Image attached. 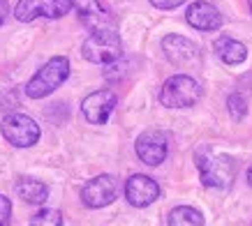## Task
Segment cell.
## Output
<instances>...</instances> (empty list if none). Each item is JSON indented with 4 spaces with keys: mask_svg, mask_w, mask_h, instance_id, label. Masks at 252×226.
<instances>
[{
    "mask_svg": "<svg viewBox=\"0 0 252 226\" xmlns=\"http://www.w3.org/2000/svg\"><path fill=\"white\" fill-rule=\"evenodd\" d=\"M9 217H12V203L7 196L0 194V226L9 224Z\"/></svg>",
    "mask_w": 252,
    "mask_h": 226,
    "instance_id": "cell-19",
    "label": "cell"
},
{
    "mask_svg": "<svg viewBox=\"0 0 252 226\" xmlns=\"http://www.w3.org/2000/svg\"><path fill=\"white\" fill-rule=\"evenodd\" d=\"M194 159H197V169L204 187L227 189L236 178V162L229 155L213 150H199Z\"/></svg>",
    "mask_w": 252,
    "mask_h": 226,
    "instance_id": "cell-1",
    "label": "cell"
},
{
    "mask_svg": "<svg viewBox=\"0 0 252 226\" xmlns=\"http://www.w3.org/2000/svg\"><path fill=\"white\" fill-rule=\"evenodd\" d=\"M16 194L21 196L26 203L42 205L49 198V187L42 180H35V178H19L16 180Z\"/></svg>",
    "mask_w": 252,
    "mask_h": 226,
    "instance_id": "cell-15",
    "label": "cell"
},
{
    "mask_svg": "<svg viewBox=\"0 0 252 226\" xmlns=\"http://www.w3.org/2000/svg\"><path fill=\"white\" fill-rule=\"evenodd\" d=\"M116 104H118V97L111 90H95L81 102V113L91 125H107Z\"/></svg>",
    "mask_w": 252,
    "mask_h": 226,
    "instance_id": "cell-9",
    "label": "cell"
},
{
    "mask_svg": "<svg viewBox=\"0 0 252 226\" xmlns=\"http://www.w3.org/2000/svg\"><path fill=\"white\" fill-rule=\"evenodd\" d=\"M248 5H250V14H252V0H248Z\"/></svg>",
    "mask_w": 252,
    "mask_h": 226,
    "instance_id": "cell-23",
    "label": "cell"
},
{
    "mask_svg": "<svg viewBox=\"0 0 252 226\" xmlns=\"http://www.w3.org/2000/svg\"><path fill=\"white\" fill-rule=\"evenodd\" d=\"M72 7H77L79 19L88 26L91 30H104V28H114V19L107 9L102 7L99 0H72Z\"/></svg>",
    "mask_w": 252,
    "mask_h": 226,
    "instance_id": "cell-13",
    "label": "cell"
},
{
    "mask_svg": "<svg viewBox=\"0 0 252 226\" xmlns=\"http://www.w3.org/2000/svg\"><path fill=\"white\" fill-rule=\"evenodd\" d=\"M5 14H7V2H5V0H0V23L5 21Z\"/></svg>",
    "mask_w": 252,
    "mask_h": 226,
    "instance_id": "cell-21",
    "label": "cell"
},
{
    "mask_svg": "<svg viewBox=\"0 0 252 226\" xmlns=\"http://www.w3.org/2000/svg\"><path fill=\"white\" fill-rule=\"evenodd\" d=\"M32 226H61L63 224V215L58 210H39L35 217L31 219Z\"/></svg>",
    "mask_w": 252,
    "mask_h": 226,
    "instance_id": "cell-18",
    "label": "cell"
},
{
    "mask_svg": "<svg viewBox=\"0 0 252 226\" xmlns=\"http://www.w3.org/2000/svg\"><path fill=\"white\" fill-rule=\"evenodd\" d=\"M158 196H160V187H158V182L153 178H148V175H130V180L125 182V198L130 201V205L134 208H146V205H151L153 201H158Z\"/></svg>",
    "mask_w": 252,
    "mask_h": 226,
    "instance_id": "cell-11",
    "label": "cell"
},
{
    "mask_svg": "<svg viewBox=\"0 0 252 226\" xmlns=\"http://www.w3.org/2000/svg\"><path fill=\"white\" fill-rule=\"evenodd\" d=\"M201 97V85L188 74L169 76L160 90V102L167 109H188Z\"/></svg>",
    "mask_w": 252,
    "mask_h": 226,
    "instance_id": "cell-4",
    "label": "cell"
},
{
    "mask_svg": "<svg viewBox=\"0 0 252 226\" xmlns=\"http://www.w3.org/2000/svg\"><path fill=\"white\" fill-rule=\"evenodd\" d=\"M167 224L169 226H201L204 217H201V212L190 208V205H178V208L171 210Z\"/></svg>",
    "mask_w": 252,
    "mask_h": 226,
    "instance_id": "cell-16",
    "label": "cell"
},
{
    "mask_svg": "<svg viewBox=\"0 0 252 226\" xmlns=\"http://www.w3.org/2000/svg\"><path fill=\"white\" fill-rule=\"evenodd\" d=\"M185 0H151V5L158 9H174L178 5H183Z\"/></svg>",
    "mask_w": 252,
    "mask_h": 226,
    "instance_id": "cell-20",
    "label": "cell"
},
{
    "mask_svg": "<svg viewBox=\"0 0 252 226\" xmlns=\"http://www.w3.org/2000/svg\"><path fill=\"white\" fill-rule=\"evenodd\" d=\"M0 132L5 136V141L16 148H31L39 141V125L26 113H7L2 118Z\"/></svg>",
    "mask_w": 252,
    "mask_h": 226,
    "instance_id": "cell-5",
    "label": "cell"
},
{
    "mask_svg": "<svg viewBox=\"0 0 252 226\" xmlns=\"http://www.w3.org/2000/svg\"><path fill=\"white\" fill-rule=\"evenodd\" d=\"M185 19H188V23L192 28H197L201 32H213L222 28V14L211 2H204V0L192 2L188 7V12H185Z\"/></svg>",
    "mask_w": 252,
    "mask_h": 226,
    "instance_id": "cell-12",
    "label": "cell"
},
{
    "mask_svg": "<svg viewBox=\"0 0 252 226\" xmlns=\"http://www.w3.org/2000/svg\"><path fill=\"white\" fill-rule=\"evenodd\" d=\"M72 9V0H19L14 16L21 23H31L39 16L44 19H61Z\"/></svg>",
    "mask_w": 252,
    "mask_h": 226,
    "instance_id": "cell-6",
    "label": "cell"
},
{
    "mask_svg": "<svg viewBox=\"0 0 252 226\" xmlns=\"http://www.w3.org/2000/svg\"><path fill=\"white\" fill-rule=\"evenodd\" d=\"M248 182L252 185V166H250V171H248Z\"/></svg>",
    "mask_w": 252,
    "mask_h": 226,
    "instance_id": "cell-22",
    "label": "cell"
},
{
    "mask_svg": "<svg viewBox=\"0 0 252 226\" xmlns=\"http://www.w3.org/2000/svg\"><path fill=\"white\" fill-rule=\"evenodd\" d=\"M69 76V60L65 56H56L37 69V74L26 83V95L31 99H42L51 95L56 88H61Z\"/></svg>",
    "mask_w": 252,
    "mask_h": 226,
    "instance_id": "cell-3",
    "label": "cell"
},
{
    "mask_svg": "<svg viewBox=\"0 0 252 226\" xmlns=\"http://www.w3.org/2000/svg\"><path fill=\"white\" fill-rule=\"evenodd\" d=\"M227 106H229V113L234 120H243L245 113H248V102L241 92H231L229 99H227Z\"/></svg>",
    "mask_w": 252,
    "mask_h": 226,
    "instance_id": "cell-17",
    "label": "cell"
},
{
    "mask_svg": "<svg viewBox=\"0 0 252 226\" xmlns=\"http://www.w3.org/2000/svg\"><path fill=\"white\" fill-rule=\"evenodd\" d=\"M213 51L224 65H241L248 58V46L229 35H220L213 42Z\"/></svg>",
    "mask_w": 252,
    "mask_h": 226,
    "instance_id": "cell-14",
    "label": "cell"
},
{
    "mask_svg": "<svg viewBox=\"0 0 252 226\" xmlns=\"http://www.w3.org/2000/svg\"><path fill=\"white\" fill-rule=\"evenodd\" d=\"M81 56L88 62H95V65H114L116 60H121L123 56L121 35L114 28L93 30L81 44Z\"/></svg>",
    "mask_w": 252,
    "mask_h": 226,
    "instance_id": "cell-2",
    "label": "cell"
},
{
    "mask_svg": "<svg viewBox=\"0 0 252 226\" xmlns=\"http://www.w3.org/2000/svg\"><path fill=\"white\" fill-rule=\"evenodd\" d=\"M134 150H137L139 159L148 166H160L164 159H167L169 145H167V136L162 132H155V129H148L144 134H139L137 143H134Z\"/></svg>",
    "mask_w": 252,
    "mask_h": 226,
    "instance_id": "cell-10",
    "label": "cell"
},
{
    "mask_svg": "<svg viewBox=\"0 0 252 226\" xmlns=\"http://www.w3.org/2000/svg\"><path fill=\"white\" fill-rule=\"evenodd\" d=\"M162 51L167 56V60L176 67H194L201 62V53H199V46L194 42H190L183 35H167L162 39Z\"/></svg>",
    "mask_w": 252,
    "mask_h": 226,
    "instance_id": "cell-7",
    "label": "cell"
},
{
    "mask_svg": "<svg viewBox=\"0 0 252 226\" xmlns=\"http://www.w3.org/2000/svg\"><path fill=\"white\" fill-rule=\"evenodd\" d=\"M116 194H118V182H116L114 175H97L84 185L81 189V201H84L86 208H104V205L114 203L116 201Z\"/></svg>",
    "mask_w": 252,
    "mask_h": 226,
    "instance_id": "cell-8",
    "label": "cell"
}]
</instances>
